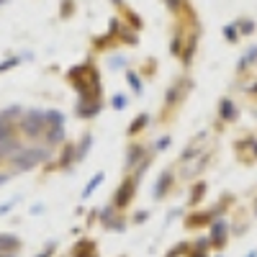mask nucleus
Wrapping results in <instances>:
<instances>
[{
    "label": "nucleus",
    "instance_id": "1",
    "mask_svg": "<svg viewBox=\"0 0 257 257\" xmlns=\"http://www.w3.org/2000/svg\"><path fill=\"white\" fill-rule=\"evenodd\" d=\"M52 160V152H49V147H24L21 152H16L11 157V165L16 173H29V170L39 167V165H47Z\"/></svg>",
    "mask_w": 257,
    "mask_h": 257
},
{
    "label": "nucleus",
    "instance_id": "2",
    "mask_svg": "<svg viewBox=\"0 0 257 257\" xmlns=\"http://www.w3.org/2000/svg\"><path fill=\"white\" fill-rule=\"evenodd\" d=\"M21 134H24L26 139H44V134H47V113L39 111V108L24 111L21 113Z\"/></svg>",
    "mask_w": 257,
    "mask_h": 257
},
{
    "label": "nucleus",
    "instance_id": "3",
    "mask_svg": "<svg viewBox=\"0 0 257 257\" xmlns=\"http://www.w3.org/2000/svg\"><path fill=\"white\" fill-rule=\"evenodd\" d=\"M137 188H139V180L134 178V175H126L121 183H118V188L113 190V206L121 211V208H126L128 203L134 201V196H137Z\"/></svg>",
    "mask_w": 257,
    "mask_h": 257
},
{
    "label": "nucleus",
    "instance_id": "4",
    "mask_svg": "<svg viewBox=\"0 0 257 257\" xmlns=\"http://www.w3.org/2000/svg\"><path fill=\"white\" fill-rule=\"evenodd\" d=\"M173 183H175V175L170 173V170H165V173L157 178V183H155V193H152V198H155V201L165 198L167 193H170V188H173Z\"/></svg>",
    "mask_w": 257,
    "mask_h": 257
},
{
    "label": "nucleus",
    "instance_id": "5",
    "mask_svg": "<svg viewBox=\"0 0 257 257\" xmlns=\"http://www.w3.org/2000/svg\"><path fill=\"white\" fill-rule=\"evenodd\" d=\"M75 113L80 116V118H93V116H98L100 113V100H77L75 103Z\"/></svg>",
    "mask_w": 257,
    "mask_h": 257
},
{
    "label": "nucleus",
    "instance_id": "6",
    "mask_svg": "<svg viewBox=\"0 0 257 257\" xmlns=\"http://www.w3.org/2000/svg\"><path fill=\"white\" fill-rule=\"evenodd\" d=\"M126 155H128V157H126L123 167H126V170H137V167H139V160L147 157V147H144V144H132Z\"/></svg>",
    "mask_w": 257,
    "mask_h": 257
},
{
    "label": "nucleus",
    "instance_id": "7",
    "mask_svg": "<svg viewBox=\"0 0 257 257\" xmlns=\"http://www.w3.org/2000/svg\"><path fill=\"white\" fill-rule=\"evenodd\" d=\"M21 249V239L16 234H0V254H16Z\"/></svg>",
    "mask_w": 257,
    "mask_h": 257
},
{
    "label": "nucleus",
    "instance_id": "8",
    "mask_svg": "<svg viewBox=\"0 0 257 257\" xmlns=\"http://www.w3.org/2000/svg\"><path fill=\"white\" fill-rule=\"evenodd\" d=\"M67 132H64V126H49L47 128V134H44V142H47V147L52 149V147H57V144H64V137Z\"/></svg>",
    "mask_w": 257,
    "mask_h": 257
},
{
    "label": "nucleus",
    "instance_id": "9",
    "mask_svg": "<svg viewBox=\"0 0 257 257\" xmlns=\"http://www.w3.org/2000/svg\"><path fill=\"white\" fill-rule=\"evenodd\" d=\"M72 257H98V247H95V242H93V239H82V242H77L75 249H72Z\"/></svg>",
    "mask_w": 257,
    "mask_h": 257
},
{
    "label": "nucleus",
    "instance_id": "10",
    "mask_svg": "<svg viewBox=\"0 0 257 257\" xmlns=\"http://www.w3.org/2000/svg\"><path fill=\"white\" fill-rule=\"evenodd\" d=\"M211 244L216 247H224L226 244V221H213V229H211Z\"/></svg>",
    "mask_w": 257,
    "mask_h": 257
},
{
    "label": "nucleus",
    "instance_id": "11",
    "mask_svg": "<svg viewBox=\"0 0 257 257\" xmlns=\"http://www.w3.org/2000/svg\"><path fill=\"white\" fill-rule=\"evenodd\" d=\"M21 149H24V144H21L16 137L8 139V142H3V144H0V160H3V157H13L16 152H21Z\"/></svg>",
    "mask_w": 257,
    "mask_h": 257
},
{
    "label": "nucleus",
    "instance_id": "12",
    "mask_svg": "<svg viewBox=\"0 0 257 257\" xmlns=\"http://www.w3.org/2000/svg\"><path fill=\"white\" fill-rule=\"evenodd\" d=\"M90 147H93V134H85V137L80 139V144H75V152H77V162H82L85 157H88Z\"/></svg>",
    "mask_w": 257,
    "mask_h": 257
},
{
    "label": "nucleus",
    "instance_id": "13",
    "mask_svg": "<svg viewBox=\"0 0 257 257\" xmlns=\"http://www.w3.org/2000/svg\"><path fill=\"white\" fill-rule=\"evenodd\" d=\"M219 116L224 118V121H234V118H237V108H234V103L229 100V98H224L221 103H219Z\"/></svg>",
    "mask_w": 257,
    "mask_h": 257
},
{
    "label": "nucleus",
    "instance_id": "14",
    "mask_svg": "<svg viewBox=\"0 0 257 257\" xmlns=\"http://www.w3.org/2000/svg\"><path fill=\"white\" fill-rule=\"evenodd\" d=\"M44 113H47V128H49V126H64V113H62V111L49 108V111H44Z\"/></svg>",
    "mask_w": 257,
    "mask_h": 257
},
{
    "label": "nucleus",
    "instance_id": "15",
    "mask_svg": "<svg viewBox=\"0 0 257 257\" xmlns=\"http://www.w3.org/2000/svg\"><path fill=\"white\" fill-rule=\"evenodd\" d=\"M103 180H105V175H103V173H98V175H93V180H90L88 185H85V188H82V198H90V196H93V190H95V188H98V185H100Z\"/></svg>",
    "mask_w": 257,
    "mask_h": 257
},
{
    "label": "nucleus",
    "instance_id": "16",
    "mask_svg": "<svg viewBox=\"0 0 257 257\" xmlns=\"http://www.w3.org/2000/svg\"><path fill=\"white\" fill-rule=\"evenodd\" d=\"M126 80H128V85H132V90H134L137 95H142V90H144V82H142V77H139L137 72L128 70V72H126Z\"/></svg>",
    "mask_w": 257,
    "mask_h": 257
},
{
    "label": "nucleus",
    "instance_id": "17",
    "mask_svg": "<svg viewBox=\"0 0 257 257\" xmlns=\"http://www.w3.org/2000/svg\"><path fill=\"white\" fill-rule=\"evenodd\" d=\"M147 123H149V116H147V113H142V116H137V118L132 121V126H128V134H132V137H134L137 132H142V128H144Z\"/></svg>",
    "mask_w": 257,
    "mask_h": 257
},
{
    "label": "nucleus",
    "instance_id": "18",
    "mask_svg": "<svg viewBox=\"0 0 257 257\" xmlns=\"http://www.w3.org/2000/svg\"><path fill=\"white\" fill-rule=\"evenodd\" d=\"M13 137H16V126L13 123H0V144L13 139Z\"/></svg>",
    "mask_w": 257,
    "mask_h": 257
},
{
    "label": "nucleus",
    "instance_id": "19",
    "mask_svg": "<svg viewBox=\"0 0 257 257\" xmlns=\"http://www.w3.org/2000/svg\"><path fill=\"white\" fill-rule=\"evenodd\" d=\"M188 252H190V244H175L165 257H178V254H185V257H188Z\"/></svg>",
    "mask_w": 257,
    "mask_h": 257
},
{
    "label": "nucleus",
    "instance_id": "20",
    "mask_svg": "<svg viewBox=\"0 0 257 257\" xmlns=\"http://www.w3.org/2000/svg\"><path fill=\"white\" fill-rule=\"evenodd\" d=\"M206 247H208V242H198L196 249L188 252V257H208V254H206Z\"/></svg>",
    "mask_w": 257,
    "mask_h": 257
},
{
    "label": "nucleus",
    "instance_id": "21",
    "mask_svg": "<svg viewBox=\"0 0 257 257\" xmlns=\"http://www.w3.org/2000/svg\"><path fill=\"white\" fill-rule=\"evenodd\" d=\"M18 64V57H8V59H3L0 62V75H3L6 70H11V67H16Z\"/></svg>",
    "mask_w": 257,
    "mask_h": 257
},
{
    "label": "nucleus",
    "instance_id": "22",
    "mask_svg": "<svg viewBox=\"0 0 257 257\" xmlns=\"http://www.w3.org/2000/svg\"><path fill=\"white\" fill-rule=\"evenodd\" d=\"M126 103H128V100H126V95H113V100H111V105H113L116 111L126 108Z\"/></svg>",
    "mask_w": 257,
    "mask_h": 257
},
{
    "label": "nucleus",
    "instance_id": "23",
    "mask_svg": "<svg viewBox=\"0 0 257 257\" xmlns=\"http://www.w3.org/2000/svg\"><path fill=\"white\" fill-rule=\"evenodd\" d=\"M224 36H226V41H237V36H239L237 34V26H226L224 29Z\"/></svg>",
    "mask_w": 257,
    "mask_h": 257
},
{
    "label": "nucleus",
    "instance_id": "24",
    "mask_svg": "<svg viewBox=\"0 0 257 257\" xmlns=\"http://www.w3.org/2000/svg\"><path fill=\"white\" fill-rule=\"evenodd\" d=\"M108 64H111V67H126V57L116 54V57H111V59H108Z\"/></svg>",
    "mask_w": 257,
    "mask_h": 257
},
{
    "label": "nucleus",
    "instance_id": "25",
    "mask_svg": "<svg viewBox=\"0 0 257 257\" xmlns=\"http://www.w3.org/2000/svg\"><path fill=\"white\" fill-rule=\"evenodd\" d=\"M239 29H242V34H252L254 24H252V21H239Z\"/></svg>",
    "mask_w": 257,
    "mask_h": 257
},
{
    "label": "nucleus",
    "instance_id": "26",
    "mask_svg": "<svg viewBox=\"0 0 257 257\" xmlns=\"http://www.w3.org/2000/svg\"><path fill=\"white\" fill-rule=\"evenodd\" d=\"M149 219V213L147 211H139V213H134V224H144Z\"/></svg>",
    "mask_w": 257,
    "mask_h": 257
},
{
    "label": "nucleus",
    "instance_id": "27",
    "mask_svg": "<svg viewBox=\"0 0 257 257\" xmlns=\"http://www.w3.org/2000/svg\"><path fill=\"white\" fill-rule=\"evenodd\" d=\"M52 254H54V244H47V249L41 254H36V257H52Z\"/></svg>",
    "mask_w": 257,
    "mask_h": 257
},
{
    "label": "nucleus",
    "instance_id": "28",
    "mask_svg": "<svg viewBox=\"0 0 257 257\" xmlns=\"http://www.w3.org/2000/svg\"><path fill=\"white\" fill-rule=\"evenodd\" d=\"M170 147V137H162L160 142H157V149H167Z\"/></svg>",
    "mask_w": 257,
    "mask_h": 257
},
{
    "label": "nucleus",
    "instance_id": "29",
    "mask_svg": "<svg viewBox=\"0 0 257 257\" xmlns=\"http://www.w3.org/2000/svg\"><path fill=\"white\" fill-rule=\"evenodd\" d=\"M8 178H11V175H6V173H0V185H6V183H8Z\"/></svg>",
    "mask_w": 257,
    "mask_h": 257
},
{
    "label": "nucleus",
    "instance_id": "30",
    "mask_svg": "<svg viewBox=\"0 0 257 257\" xmlns=\"http://www.w3.org/2000/svg\"><path fill=\"white\" fill-rule=\"evenodd\" d=\"M0 123H11V121L6 118V113H3V111H0Z\"/></svg>",
    "mask_w": 257,
    "mask_h": 257
},
{
    "label": "nucleus",
    "instance_id": "31",
    "mask_svg": "<svg viewBox=\"0 0 257 257\" xmlns=\"http://www.w3.org/2000/svg\"><path fill=\"white\" fill-rule=\"evenodd\" d=\"M247 257H257V252H249V254H247Z\"/></svg>",
    "mask_w": 257,
    "mask_h": 257
},
{
    "label": "nucleus",
    "instance_id": "32",
    "mask_svg": "<svg viewBox=\"0 0 257 257\" xmlns=\"http://www.w3.org/2000/svg\"><path fill=\"white\" fill-rule=\"evenodd\" d=\"M0 257H16V254H0Z\"/></svg>",
    "mask_w": 257,
    "mask_h": 257
},
{
    "label": "nucleus",
    "instance_id": "33",
    "mask_svg": "<svg viewBox=\"0 0 257 257\" xmlns=\"http://www.w3.org/2000/svg\"><path fill=\"white\" fill-rule=\"evenodd\" d=\"M3 3H8V0H0V6H3Z\"/></svg>",
    "mask_w": 257,
    "mask_h": 257
},
{
    "label": "nucleus",
    "instance_id": "34",
    "mask_svg": "<svg viewBox=\"0 0 257 257\" xmlns=\"http://www.w3.org/2000/svg\"><path fill=\"white\" fill-rule=\"evenodd\" d=\"M254 213H257V203H254Z\"/></svg>",
    "mask_w": 257,
    "mask_h": 257
}]
</instances>
